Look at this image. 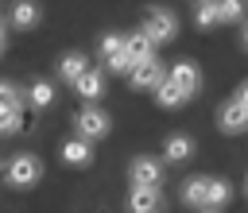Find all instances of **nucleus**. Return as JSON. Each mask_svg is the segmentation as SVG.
<instances>
[{
	"instance_id": "obj_19",
	"label": "nucleus",
	"mask_w": 248,
	"mask_h": 213,
	"mask_svg": "<svg viewBox=\"0 0 248 213\" xmlns=\"http://www.w3.org/2000/svg\"><path fill=\"white\" fill-rule=\"evenodd\" d=\"M217 19L221 23H240L244 19V0H217Z\"/></svg>"
},
{
	"instance_id": "obj_4",
	"label": "nucleus",
	"mask_w": 248,
	"mask_h": 213,
	"mask_svg": "<svg viewBox=\"0 0 248 213\" xmlns=\"http://www.w3.org/2000/svg\"><path fill=\"white\" fill-rule=\"evenodd\" d=\"M167 81H170V85H178L186 97H194V93L202 89V70H198L190 58H182V62H174V66L167 70Z\"/></svg>"
},
{
	"instance_id": "obj_17",
	"label": "nucleus",
	"mask_w": 248,
	"mask_h": 213,
	"mask_svg": "<svg viewBox=\"0 0 248 213\" xmlns=\"http://www.w3.org/2000/svg\"><path fill=\"white\" fill-rule=\"evenodd\" d=\"M205 186H209V178L205 174H198V178H186V186H182V201L186 205H205Z\"/></svg>"
},
{
	"instance_id": "obj_25",
	"label": "nucleus",
	"mask_w": 248,
	"mask_h": 213,
	"mask_svg": "<svg viewBox=\"0 0 248 213\" xmlns=\"http://www.w3.org/2000/svg\"><path fill=\"white\" fill-rule=\"evenodd\" d=\"M0 50H4V23H0Z\"/></svg>"
},
{
	"instance_id": "obj_6",
	"label": "nucleus",
	"mask_w": 248,
	"mask_h": 213,
	"mask_svg": "<svg viewBox=\"0 0 248 213\" xmlns=\"http://www.w3.org/2000/svg\"><path fill=\"white\" fill-rule=\"evenodd\" d=\"M217 128H221L225 136H240V132H248V108L236 105V101H225V105L217 108Z\"/></svg>"
},
{
	"instance_id": "obj_10",
	"label": "nucleus",
	"mask_w": 248,
	"mask_h": 213,
	"mask_svg": "<svg viewBox=\"0 0 248 213\" xmlns=\"http://www.w3.org/2000/svg\"><path fill=\"white\" fill-rule=\"evenodd\" d=\"M190 155H194V136H186V132L167 136V143H163V159H167V163H182V159H190Z\"/></svg>"
},
{
	"instance_id": "obj_15",
	"label": "nucleus",
	"mask_w": 248,
	"mask_h": 213,
	"mask_svg": "<svg viewBox=\"0 0 248 213\" xmlns=\"http://www.w3.org/2000/svg\"><path fill=\"white\" fill-rule=\"evenodd\" d=\"M229 198H232V186L225 182V178H209V186H205V205L202 209H221V205H229Z\"/></svg>"
},
{
	"instance_id": "obj_12",
	"label": "nucleus",
	"mask_w": 248,
	"mask_h": 213,
	"mask_svg": "<svg viewBox=\"0 0 248 213\" xmlns=\"http://www.w3.org/2000/svg\"><path fill=\"white\" fill-rule=\"evenodd\" d=\"M39 19H43V8H39L35 0H16V8H12V27L31 31V27H39Z\"/></svg>"
},
{
	"instance_id": "obj_21",
	"label": "nucleus",
	"mask_w": 248,
	"mask_h": 213,
	"mask_svg": "<svg viewBox=\"0 0 248 213\" xmlns=\"http://www.w3.org/2000/svg\"><path fill=\"white\" fill-rule=\"evenodd\" d=\"M16 108H23L19 89H16L12 81H0V112H16Z\"/></svg>"
},
{
	"instance_id": "obj_24",
	"label": "nucleus",
	"mask_w": 248,
	"mask_h": 213,
	"mask_svg": "<svg viewBox=\"0 0 248 213\" xmlns=\"http://www.w3.org/2000/svg\"><path fill=\"white\" fill-rule=\"evenodd\" d=\"M240 46H244V50H248V23H244V27H240Z\"/></svg>"
},
{
	"instance_id": "obj_16",
	"label": "nucleus",
	"mask_w": 248,
	"mask_h": 213,
	"mask_svg": "<svg viewBox=\"0 0 248 213\" xmlns=\"http://www.w3.org/2000/svg\"><path fill=\"white\" fill-rule=\"evenodd\" d=\"M155 101H159V108H182V105H186L190 97H186V93H182L178 85H170V81L163 77V81L155 85Z\"/></svg>"
},
{
	"instance_id": "obj_23",
	"label": "nucleus",
	"mask_w": 248,
	"mask_h": 213,
	"mask_svg": "<svg viewBox=\"0 0 248 213\" xmlns=\"http://www.w3.org/2000/svg\"><path fill=\"white\" fill-rule=\"evenodd\" d=\"M232 101H236V105H244V108H248V81H240V89H236V97H232Z\"/></svg>"
},
{
	"instance_id": "obj_20",
	"label": "nucleus",
	"mask_w": 248,
	"mask_h": 213,
	"mask_svg": "<svg viewBox=\"0 0 248 213\" xmlns=\"http://www.w3.org/2000/svg\"><path fill=\"white\" fill-rule=\"evenodd\" d=\"M27 101H31L35 108H46V105L54 101V85H50V81H35V85L27 89Z\"/></svg>"
},
{
	"instance_id": "obj_14",
	"label": "nucleus",
	"mask_w": 248,
	"mask_h": 213,
	"mask_svg": "<svg viewBox=\"0 0 248 213\" xmlns=\"http://www.w3.org/2000/svg\"><path fill=\"white\" fill-rule=\"evenodd\" d=\"M74 89H78L85 101H101V97H105V74H101V70H85V74L74 81Z\"/></svg>"
},
{
	"instance_id": "obj_5",
	"label": "nucleus",
	"mask_w": 248,
	"mask_h": 213,
	"mask_svg": "<svg viewBox=\"0 0 248 213\" xmlns=\"http://www.w3.org/2000/svg\"><path fill=\"white\" fill-rule=\"evenodd\" d=\"M128 178H132V186H155V190H159V182H163V163L151 159V155H140V159H132Z\"/></svg>"
},
{
	"instance_id": "obj_26",
	"label": "nucleus",
	"mask_w": 248,
	"mask_h": 213,
	"mask_svg": "<svg viewBox=\"0 0 248 213\" xmlns=\"http://www.w3.org/2000/svg\"><path fill=\"white\" fill-rule=\"evenodd\" d=\"M244 198H248V178H244Z\"/></svg>"
},
{
	"instance_id": "obj_7",
	"label": "nucleus",
	"mask_w": 248,
	"mask_h": 213,
	"mask_svg": "<svg viewBox=\"0 0 248 213\" xmlns=\"http://www.w3.org/2000/svg\"><path fill=\"white\" fill-rule=\"evenodd\" d=\"M163 77H167V74H163V66H159L155 58H147V62H136V66L128 70V81H132V89H155Z\"/></svg>"
},
{
	"instance_id": "obj_2",
	"label": "nucleus",
	"mask_w": 248,
	"mask_h": 213,
	"mask_svg": "<svg viewBox=\"0 0 248 213\" xmlns=\"http://www.w3.org/2000/svg\"><path fill=\"white\" fill-rule=\"evenodd\" d=\"M74 128H78V139H101V136H108V128H112V120H108V112L105 108H97V105H85L78 116H74Z\"/></svg>"
},
{
	"instance_id": "obj_3",
	"label": "nucleus",
	"mask_w": 248,
	"mask_h": 213,
	"mask_svg": "<svg viewBox=\"0 0 248 213\" xmlns=\"http://www.w3.org/2000/svg\"><path fill=\"white\" fill-rule=\"evenodd\" d=\"M43 178V163L35 159V155H27V151H19L12 163H8V182L16 186V190H31L35 182Z\"/></svg>"
},
{
	"instance_id": "obj_1",
	"label": "nucleus",
	"mask_w": 248,
	"mask_h": 213,
	"mask_svg": "<svg viewBox=\"0 0 248 213\" xmlns=\"http://www.w3.org/2000/svg\"><path fill=\"white\" fill-rule=\"evenodd\" d=\"M155 46L159 43H170L174 35H178V19H174V12H167V8H151L147 15H143V27H140Z\"/></svg>"
},
{
	"instance_id": "obj_8",
	"label": "nucleus",
	"mask_w": 248,
	"mask_h": 213,
	"mask_svg": "<svg viewBox=\"0 0 248 213\" xmlns=\"http://www.w3.org/2000/svg\"><path fill=\"white\" fill-rule=\"evenodd\" d=\"M163 198L155 186H132L128 190V213H159Z\"/></svg>"
},
{
	"instance_id": "obj_13",
	"label": "nucleus",
	"mask_w": 248,
	"mask_h": 213,
	"mask_svg": "<svg viewBox=\"0 0 248 213\" xmlns=\"http://www.w3.org/2000/svg\"><path fill=\"white\" fill-rule=\"evenodd\" d=\"M85 70H89V58H85L81 50H70V54H62V62H58V77L70 81V85H74Z\"/></svg>"
},
{
	"instance_id": "obj_9",
	"label": "nucleus",
	"mask_w": 248,
	"mask_h": 213,
	"mask_svg": "<svg viewBox=\"0 0 248 213\" xmlns=\"http://www.w3.org/2000/svg\"><path fill=\"white\" fill-rule=\"evenodd\" d=\"M124 54H128L132 66L136 62H147V58H155V43L143 31H132V35H124Z\"/></svg>"
},
{
	"instance_id": "obj_18",
	"label": "nucleus",
	"mask_w": 248,
	"mask_h": 213,
	"mask_svg": "<svg viewBox=\"0 0 248 213\" xmlns=\"http://www.w3.org/2000/svg\"><path fill=\"white\" fill-rule=\"evenodd\" d=\"M194 19H198V27H202V31H213V27L221 23V19H217V0H198Z\"/></svg>"
},
{
	"instance_id": "obj_11",
	"label": "nucleus",
	"mask_w": 248,
	"mask_h": 213,
	"mask_svg": "<svg viewBox=\"0 0 248 213\" xmlns=\"http://www.w3.org/2000/svg\"><path fill=\"white\" fill-rule=\"evenodd\" d=\"M62 163H70V167H89L93 163V143L89 139H66L62 143Z\"/></svg>"
},
{
	"instance_id": "obj_22",
	"label": "nucleus",
	"mask_w": 248,
	"mask_h": 213,
	"mask_svg": "<svg viewBox=\"0 0 248 213\" xmlns=\"http://www.w3.org/2000/svg\"><path fill=\"white\" fill-rule=\"evenodd\" d=\"M120 54H124V35H105V39H101V58L112 62V58H120Z\"/></svg>"
}]
</instances>
